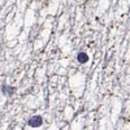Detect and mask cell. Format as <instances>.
<instances>
[{
  "instance_id": "6da1fadb",
  "label": "cell",
  "mask_w": 130,
  "mask_h": 130,
  "mask_svg": "<svg viewBox=\"0 0 130 130\" xmlns=\"http://www.w3.org/2000/svg\"><path fill=\"white\" fill-rule=\"evenodd\" d=\"M42 125H43V117L40 115H34L27 120V126H30L32 129H38Z\"/></svg>"
},
{
  "instance_id": "7a4b0ae2",
  "label": "cell",
  "mask_w": 130,
  "mask_h": 130,
  "mask_svg": "<svg viewBox=\"0 0 130 130\" xmlns=\"http://www.w3.org/2000/svg\"><path fill=\"white\" fill-rule=\"evenodd\" d=\"M89 60H90V57H89V55L86 52H78L77 53V61L79 62V64H87L89 62Z\"/></svg>"
},
{
  "instance_id": "3957f363",
  "label": "cell",
  "mask_w": 130,
  "mask_h": 130,
  "mask_svg": "<svg viewBox=\"0 0 130 130\" xmlns=\"http://www.w3.org/2000/svg\"><path fill=\"white\" fill-rule=\"evenodd\" d=\"M2 92L5 95V96H12L14 92H16V89L13 86H8V85H4L2 87Z\"/></svg>"
}]
</instances>
